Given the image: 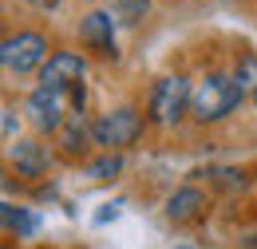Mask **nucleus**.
I'll return each mask as SVG.
<instances>
[{"label":"nucleus","instance_id":"nucleus-8","mask_svg":"<svg viewBox=\"0 0 257 249\" xmlns=\"http://www.w3.org/2000/svg\"><path fill=\"white\" fill-rule=\"evenodd\" d=\"M8 162L16 166L20 178H40V174H48L52 155H48V147H44L40 139H16V143L8 147Z\"/></svg>","mask_w":257,"mask_h":249},{"label":"nucleus","instance_id":"nucleus-16","mask_svg":"<svg viewBox=\"0 0 257 249\" xmlns=\"http://www.w3.org/2000/svg\"><path fill=\"white\" fill-rule=\"evenodd\" d=\"M16 127H20V119H16V111L12 107H4V139L12 143V135H16Z\"/></svg>","mask_w":257,"mask_h":249},{"label":"nucleus","instance_id":"nucleus-3","mask_svg":"<svg viewBox=\"0 0 257 249\" xmlns=\"http://www.w3.org/2000/svg\"><path fill=\"white\" fill-rule=\"evenodd\" d=\"M194 99V83L186 75H162L159 83L151 87V103H147V119L159 127H174Z\"/></svg>","mask_w":257,"mask_h":249},{"label":"nucleus","instance_id":"nucleus-12","mask_svg":"<svg viewBox=\"0 0 257 249\" xmlns=\"http://www.w3.org/2000/svg\"><path fill=\"white\" fill-rule=\"evenodd\" d=\"M111 12L119 24H139L151 12V0H111Z\"/></svg>","mask_w":257,"mask_h":249},{"label":"nucleus","instance_id":"nucleus-1","mask_svg":"<svg viewBox=\"0 0 257 249\" xmlns=\"http://www.w3.org/2000/svg\"><path fill=\"white\" fill-rule=\"evenodd\" d=\"M241 83L233 79V75H225V71H210L198 87H194V99H190V119L194 123H222L229 119L237 107H241Z\"/></svg>","mask_w":257,"mask_h":249},{"label":"nucleus","instance_id":"nucleus-15","mask_svg":"<svg viewBox=\"0 0 257 249\" xmlns=\"http://www.w3.org/2000/svg\"><path fill=\"white\" fill-rule=\"evenodd\" d=\"M210 178H214V186H222V190H245V174L241 170H229V166L210 170Z\"/></svg>","mask_w":257,"mask_h":249},{"label":"nucleus","instance_id":"nucleus-18","mask_svg":"<svg viewBox=\"0 0 257 249\" xmlns=\"http://www.w3.org/2000/svg\"><path fill=\"white\" fill-rule=\"evenodd\" d=\"M178 249H194V245H178Z\"/></svg>","mask_w":257,"mask_h":249},{"label":"nucleus","instance_id":"nucleus-17","mask_svg":"<svg viewBox=\"0 0 257 249\" xmlns=\"http://www.w3.org/2000/svg\"><path fill=\"white\" fill-rule=\"evenodd\" d=\"M24 4H32L40 12H52V8H60V0H24Z\"/></svg>","mask_w":257,"mask_h":249},{"label":"nucleus","instance_id":"nucleus-2","mask_svg":"<svg viewBox=\"0 0 257 249\" xmlns=\"http://www.w3.org/2000/svg\"><path fill=\"white\" fill-rule=\"evenodd\" d=\"M143 127H147V119H143L139 107H115V111L99 115L95 123H91V139H95V147H103L107 155H123L127 147L139 143Z\"/></svg>","mask_w":257,"mask_h":249},{"label":"nucleus","instance_id":"nucleus-10","mask_svg":"<svg viewBox=\"0 0 257 249\" xmlns=\"http://www.w3.org/2000/svg\"><path fill=\"white\" fill-rule=\"evenodd\" d=\"M87 143H95V139H91V127L83 123V115H67L64 131H60V147H64V155L67 158L87 155Z\"/></svg>","mask_w":257,"mask_h":249},{"label":"nucleus","instance_id":"nucleus-19","mask_svg":"<svg viewBox=\"0 0 257 249\" xmlns=\"http://www.w3.org/2000/svg\"><path fill=\"white\" fill-rule=\"evenodd\" d=\"M253 245H257V233H253Z\"/></svg>","mask_w":257,"mask_h":249},{"label":"nucleus","instance_id":"nucleus-5","mask_svg":"<svg viewBox=\"0 0 257 249\" xmlns=\"http://www.w3.org/2000/svg\"><path fill=\"white\" fill-rule=\"evenodd\" d=\"M83 75H87V60H83L79 52H52V60L40 67V87L64 95V91H71V87H79Z\"/></svg>","mask_w":257,"mask_h":249},{"label":"nucleus","instance_id":"nucleus-4","mask_svg":"<svg viewBox=\"0 0 257 249\" xmlns=\"http://www.w3.org/2000/svg\"><path fill=\"white\" fill-rule=\"evenodd\" d=\"M48 52H52V48H48V36L24 28V32H16V36H4L0 63H4V71H12V75H28V71H40L44 63L52 60Z\"/></svg>","mask_w":257,"mask_h":249},{"label":"nucleus","instance_id":"nucleus-13","mask_svg":"<svg viewBox=\"0 0 257 249\" xmlns=\"http://www.w3.org/2000/svg\"><path fill=\"white\" fill-rule=\"evenodd\" d=\"M233 79L241 83V91L257 99V56H241L237 67H233Z\"/></svg>","mask_w":257,"mask_h":249},{"label":"nucleus","instance_id":"nucleus-6","mask_svg":"<svg viewBox=\"0 0 257 249\" xmlns=\"http://www.w3.org/2000/svg\"><path fill=\"white\" fill-rule=\"evenodd\" d=\"M115 12L111 8H95V12H87L83 20H79V40H83V48H91L95 56L103 60H115L119 56V48H115Z\"/></svg>","mask_w":257,"mask_h":249},{"label":"nucleus","instance_id":"nucleus-11","mask_svg":"<svg viewBox=\"0 0 257 249\" xmlns=\"http://www.w3.org/2000/svg\"><path fill=\"white\" fill-rule=\"evenodd\" d=\"M4 225H8V229H12L16 237H32L40 221H36L32 214L24 210V206H12V202H4Z\"/></svg>","mask_w":257,"mask_h":249},{"label":"nucleus","instance_id":"nucleus-7","mask_svg":"<svg viewBox=\"0 0 257 249\" xmlns=\"http://www.w3.org/2000/svg\"><path fill=\"white\" fill-rule=\"evenodd\" d=\"M24 115H28V123H32L40 135H60V131H64V123H67V115H64V95L36 87V91L24 99Z\"/></svg>","mask_w":257,"mask_h":249},{"label":"nucleus","instance_id":"nucleus-9","mask_svg":"<svg viewBox=\"0 0 257 249\" xmlns=\"http://www.w3.org/2000/svg\"><path fill=\"white\" fill-rule=\"evenodd\" d=\"M166 218L174 221V225H190V221H198L206 210H210V198L202 194L198 186H178L170 198H166Z\"/></svg>","mask_w":257,"mask_h":249},{"label":"nucleus","instance_id":"nucleus-14","mask_svg":"<svg viewBox=\"0 0 257 249\" xmlns=\"http://www.w3.org/2000/svg\"><path fill=\"white\" fill-rule=\"evenodd\" d=\"M119 170H123V155H103V158H95V162L87 166V178L103 182V178H115Z\"/></svg>","mask_w":257,"mask_h":249}]
</instances>
